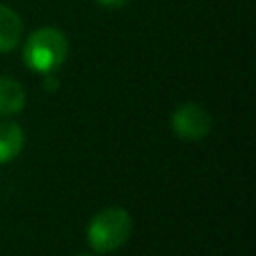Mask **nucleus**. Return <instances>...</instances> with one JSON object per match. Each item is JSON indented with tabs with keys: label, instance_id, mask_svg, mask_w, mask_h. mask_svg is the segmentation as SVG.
I'll return each mask as SVG.
<instances>
[{
	"label": "nucleus",
	"instance_id": "f257e3e1",
	"mask_svg": "<svg viewBox=\"0 0 256 256\" xmlns=\"http://www.w3.org/2000/svg\"><path fill=\"white\" fill-rule=\"evenodd\" d=\"M68 56V40L62 30L54 26H42L34 30L24 44L22 58L24 64L38 72V74H50L56 72Z\"/></svg>",
	"mask_w": 256,
	"mask_h": 256
},
{
	"label": "nucleus",
	"instance_id": "f03ea898",
	"mask_svg": "<svg viewBox=\"0 0 256 256\" xmlns=\"http://www.w3.org/2000/svg\"><path fill=\"white\" fill-rule=\"evenodd\" d=\"M132 234V216L122 206H108L96 212L86 228L88 244L94 252H114L128 242Z\"/></svg>",
	"mask_w": 256,
	"mask_h": 256
},
{
	"label": "nucleus",
	"instance_id": "7ed1b4c3",
	"mask_svg": "<svg viewBox=\"0 0 256 256\" xmlns=\"http://www.w3.org/2000/svg\"><path fill=\"white\" fill-rule=\"evenodd\" d=\"M170 128L178 138L202 140L212 130V118L206 108L196 102H184L170 114Z\"/></svg>",
	"mask_w": 256,
	"mask_h": 256
},
{
	"label": "nucleus",
	"instance_id": "20e7f679",
	"mask_svg": "<svg viewBox=\"0 0 256 256\" xmlns=\"http://www.w3.org/2000/svg\"><path fill=\"white\" fill-rule=\"evenodd\" d=\"M26 104V92L18 80L0 74V116H16Z\"/></svg>",
	"mask_w": 256,
	"mask_h": 256
},
{
	"label": "nucleus",
	"instance_id": "39448f33",
	"mask_svg": "<svg viewBox=\"0 0 256 256\" xmlns=\"http://www.w3.org/2000/svg\"><path fill=\"white\" fill-rule=\"evenodd\" d=\"M22 38V20L6 4H0V54L12 52Z\"/></svg>",
	"mask_w": 256,
	"mask_h": 256
},
{
	"label": "nucleus",
	"instance_id": "423d86ee",
	"mask_svg": "<svg viewBox=\"0 0 256 256\" xmlns=\"http://www.w3.org/2000/svg\"><path fill=\"white\" fill-rule=\"evenodd\" d=\"M24 142L26 136L20 124L10 120L0 122V164H8L10 160H14L22 152Z\"/></svg>",
	"mask_w": 256,
	"mask_h": 256
},
{
	"label": "nucleus",
	"instance_id": "0eeeda50",
	"mask_svg": "<svg viewBox=\"0 0 256 256\" xmlns=\"http://www.w3.org/2000/svg\"><path fill=\"white\" fill-rule=\"evenodd\" d=\"M100 6H104V8H110V10H116V8H122L128 0H96Z\"/></svg>",
	"mask_w": 256,
	"mask_h": 256
},
{
	"label": "nucleus",
	"instance_id": "6e6552de",
	"mask_svg": "<svg viewBox=\"0 0 256 256\" xmlns=\"http://www.w3.org/2000/svg\"><path fill=\"white\" fill-rule=\"evenodd\" d=\"M44 88H46V90H56V88H58V80L54 78V72L44 74Z\"/></svg>",
	"mask_w": 256,
	"mask_h": 256
},
{
	"label": "nucleus",
	"instance_id": "1a4fd4ad",
	"mask_svg": "<svg viewBox=\"0 0 256 256\" xmlns=\"http://www.w3.org/2000/svg\"><path fill=\"white\" fill-rule=\"evenodd\" d=\"M78 256H94V254H78Z\"/></svg>",
	"mask_w": 256,
	"mask_h": 256
}]
</instances>
